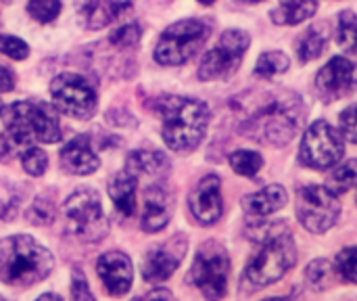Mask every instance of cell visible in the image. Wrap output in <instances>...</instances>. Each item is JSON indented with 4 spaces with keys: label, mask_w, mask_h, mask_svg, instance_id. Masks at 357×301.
<instances>
[{
    "label": "cell",
    "mask_w": 357,
    "mask_h": 301,
    "mask_svg": "<svg viewBox=\"0 0 357 301\" xmlns=\"http://www.w3.org/2000/svg\"><path fill=\"white\" fill-rule=\"evenodd\" d=\"M303 122L301 98L291 90L261 92L257 103L247 111L241 132L257 142L284 147L295 138Z\"/></svg>",
    "instance_id": "obj_1"
},
{
    "label": "cell",
    "mask_w": 357,
    "mask_h": 301,
    "mask_svg": "<svg viewBox=\"0 0 357 301\" xmlns=\"http://www.w3.org/2000/svg\"><path fill=\"white\" fill-rule=\"evenodd\" d=\"M163 140L176 153H188L201 145L209 124V109L203 101L188 96H163L157 103Z\"/></svg>",
    "instance_id": "obj_2"
},
{
    "label": "cell",
    "mask_w": 357,
    "mask_h": 301,
    "mask_svg": "<svg viewBox=\"0 0 357 301\" xmlns=\"http://www.w3.org/2000/svg\"><path fill=\"white\" fill-rule=\"evenodd\" d=\"M54 268V258L46 247L27 235H13L0 241V281L27 287L44 281Z\"/></svg>",
    "instance_id": "obj_3"
},
{
    "label": "cell",
    "mask_w": 357,
    "mask_h": 301,
    "mask_svg": "<svg viewBox=\"0 0 357 301\" xmlns=\"http://www.w3.org/2000/svg\"><path fill=\"white\" fill-rule=\"evenodd\" d=\"M2 119L6 134L13 145L33 147V142H59L61 128L52 113L29 101H17L2 109Z\"/></svg>",
    "instance_id": "obj_4"
},
{
    "label": "cell",
    "mask_w": 357,
    "mask_h": 301,
    "mask_svg": "<svg viewBox=\"0 0 357 301\" xmlns=\"http://www.w3.org/2000/svg\"><path fill=\"white\" fill-rule=\"evenodd\" d=\"M295 258V241L287 226H280L261 241V251H257L247 264L243 281L253 289L268 287L280 281L289 272V268H293Z\"/></svg>",
    "instance_id": "obj_5"
},
{
    "label": "cell",
    "mask_w": 357,
    "mask_h": 301,
    "mask_svg": "<svg viewBox=\"0 0 357 301\" xmlns=\"http://www.w3.org/2000/svg\"><path fill=\"white\" fill-rule=\"evenodd\" d=\"M207 38H209V27L203 21L199 19L176 21L161 34L155 46V61L165 67L182 65L203 48Z\"/></svg>",
    "instance_id": "obj_6"
},
{
    "label": "cell",
    "mask_w": 357,
    "mask_h": 301,
    "mask_svg": "<svg viewBox=\"0 0 357 301\" xmlns=\"http://www.w3.org/2000/svg\"><path fill=\"white\" fill-rule=\"evenodd\" d=\"M63 212L67 230L84 243H96L109 233V222L100 205V195L92 189L75 191L65 201Z\"/></svg>",
    "instance_id": "obj_7"
},
{
    "label": "cell",
    "mask_w": 357,
    "mask_h": 301,
    "mask_svg": "<svg viewBox=\"0 0 357 301\" xmlns=\"http://www.w3.org/2000/svg\"><path fill=\"white\" fill-rule=\"evenodd\" d=\"M228 274H230V260L226 249L215 241L201 245L188 279L205 295V300L220 301L226 295Z\"/></svg>",
    "instance_id": "obj_8"
},
{
    "label": "cell",
    "mask_w": 357,
    "mask_h": 301,
    "mask_svg": "<svg viewBox=\"0 0 357 301\" xmlns=\"http://www.w3.org/2000/svg\"><path fill=\"white\" fill-rule=\"evenodd\" d=\"M341 214V203L337 195L318 184H307L297 195V218L314 235H322L335 226Z\"/></svg>",
    "instance_id": "obj_9"
},
{
    "label": "cell",
    "mask_w": 357,
    "mask_h": 301,
    "mask_svg": "<svg viewBox=\"0 0 357 301\" xmlns=\"http://www.w3.org/2000/svg\"><path fill=\"white\" fill-rule=\"evenodd\" d=\"M249 44H251V38H249L247 31H243V29H226L222 34L220 42L215 44V48H211L203 57L201 67H199V78L203 82L228 78L241 65Z\"/></svg>",
    "instance_id": "obj_10"
},
{
    "label": "cell",
    "mask_w": 357,
    "mask_h": 301,
    "mask_svg": "<svg viewBox=\"0 0 357 301\" xmlns=\"http://www.w3.org/2000/svg\"><path fill=\"white\" fill-rule=\"evenodd\" d=\"M343 138L341 134L324 119H318L310 126L303 136L299 157L303 166L314 170H326L337 166L343 159Z\"/></svg>",
    "instance_id": "obj_11"
},
{
    "label": "cell",
    "mask_w": 357,
    "mask_h": 301,
    "mask_svg": "<svg viewBox=\"0 0 357 301\" xmlns=\"http://www.w3.org/2000/svg\"><path fill=\"white\" fill-rule=\"evenodd\" d=\"M50 96L54 105L75 119H90L96 111L94 88L75 73H61L50 82Z\"/></svg>",
    "instance_id": "obj_12"
},
{
    "label": "cell",
    "mask_w": 357,
    "mask_h": 301,
    "mask_svg": "<svg viewBox=\"0 0 357 301\" xmlns=\"http://www.w3.org/2000/svg\"><path fill=\"white\" fill-rule=\"evenodd\" d=\"M186 237L176 235L174 239L153 247L142 264V277L146 283H163L167 281L176 268L182 264L184 256H186Z\"/></svg>",
    "instance_id": "obj_13"
},
{
    "label": "cell",
    "mask_w": 357,
    "mask_h": 301,
    "mask_svg": "<svg viewBox=\"0 0 357 301\" xmlns=\"http://www.w3.org/2000/svg\"><path fill=\"white\" fill-rule=\"evenodd\" d=\"M98 279L102 281L105 289L113 298H121L130 291L134 281V268L130 258L123 251H107L96 262Z\"/></svg>",
    "instance_id": "obj_14"
},
{
    "label": "cell",
    "mask_w": 357,
    "mask_h": 301,
    "mask_svg": "<svg viewBox=\"0 0 357 301\" xmlns=\"http://www.w3.org/2000/svg\"><path fill=\"white\" fill-rule=\"evenodd\" d=\"M190 212L197 218L199 224L211 226L215 224L222 214H224V203H222V193H220V178L218 176H205L190 193L188 199Z\"/></svg>",
    "instance_id": "obj_15"
},
{
    "label": "cell",
    "mask_w": 357,
    "mask_h": 301,
    "mask_svg": "<svg viewBox=\"0 0 357 301\" xmlns=\"http://www.w3.org/2000/svg\"><path fill=\"white\" fill-rule=\"evenodd\" d=\"M356 82V65L345 57H333L316 78V88L328 103L347 94Z\"/></svg>",
    "instance_id": "obj_16"
},
{
    "label": "cell",
    "mask_w": 357,
    "mask_h": 301,
    "mask_svg": "<svg viewBox=\"0 0 357 301\" xmlns=\"http://www.w3.org/2000/svg\"><path fill=\"white\" fill-rule=\"evenodd\" d=\"M174 212L172 195L163 186H151L144 193V210L140 218V226L144 233H159L167 226Z\"/></svg>",
    "instance_id": "obj_17"
},
{
    "label": "cell",
    "mask_w": 357,
    "mask_h": 301,
    "mask_svg": "<svg viewBox=\"0 0 357 301\" xmlns=\"http://www.w3.org/2000/svg\"><path fill=\"white\" fill-rule=\"evenodd\" d=\"M61 166L65 172L75 176H90L98 170L100 159L90 147L88 136H75L71 138L63 151H61Z\"/></svg>",
    "instance_id": "obj_18"
},
{
    "label": "cell",
    "mask_w": 357,
    "mask_h": 301,
    "mask_svg": "<svg viewBox=\"0 0 357 301\" xmlns=\"http://www.w3.org/2000/svg\"><path fill=\"white\" fill-rule=\"evenodd\" d=\"M126 172H130L136 178H161L169 172V159L157 149H138L130 153L126 161Z\"/></svg>",
    "instance_id": "obj_19"
},
{
    "label": "cell",
    "mask_w": 357,
    "mask_h": 301,
    "mask_svg": "<svg viewBox=\"0 0 357 301\" xmlns=\"http://www.w3.org/2000/svg\"><path fill=\"white\" fill-rule=\"evenodd\" d=\"M289 197H287V191L280 186V184H270L249 197L243 199V207L249 216H270V214H276L278 210H282L287 205Z\"/></svg>",
    "instance_id": "obj_20"
},
{
    "label": "cell",
    "mask_w": 357,
    "mask_h": 301,
    "mask_svg": "<svg viewBox=\"0 0 357 301\" xmlns=\"http://www.w3.org/2000/svg\"><path fill=\"white\" fill-rule=\"evenodd\" d=\"M136 184L138 178L130 172H119L109 180V197L121 218H130L136 212Z\"/></svg>",
    "instance_id": "obj_21"
},
{
    "label": "cell",
    "mask_w": 357,
    "mask_h": 301,
    "mask_svg": "<svg viewBox=\"0 0 357 301\" xmlns=\"http://www.w3.org/2000/svg\"><path fill=\"white\" fill-rule=\"evenodd\" d=\"M318 8L316 0H280L272 10V21L278 25H299Z\"/></svg>",
    "instance_id": "obj_22"
},
{
    "label": "cell",
    "mask_w": 357,
    "mask_h": 301,
    "mask_svg": "<svg viewBox=\"0 0 357 301\" xmlns=\"http://www.w3.org/2000/svg\"><path fill=\"white\" fill-rule=\"evenodd\" d=\"M326 42H328V23H314L310 29H305L297 40V54L301 63H310L318 59L324 52Z\"/></svg>",
    "instance_id": "obj_23"
},
{
    "label": "cell",
    "mask_w": 357,
    "mask_h": 301,
    "mask_svg": "<svg viewBox=\"0 0 357 301\" xmlns=\"http://www.w3.org/2000/svg\"><path fill=\"white\" fill-rule=\"evenodd\" d=\"M75 10L88 29H102L113 21L107 0H75Z\"/></svg>",
    "instance_id": "obj_24"
},
{
    "label": "cell",
    "mask_w": 357,
    "mask_h": 301,
    "mask_svg": "<svg viewBox=\"0 0 357 301\" xmlns=\"http://www.w3.org/2000/svg\"><path fill=\"white\" fill-rule=\"evenodd\" d=\"M291 61L284 52L280 50H268L264 52L259 59H257V65H255V75L259 78H274V75H280L289 69Z\"/></svg>",
    "instance_id": "obj_25"
},
{
    "label": "cell",
    "mask_w": 357,
    "mask_h": 301,
    "mask_svg": "<svg viewBox=\"0 0 357 301\" xmlns=\"http://www.w3.org/2000/svg\"><path fill=\"white\" fill-rule=\"evenodd\" d=\"M230 166H232V170H234L236 174H241V176H255V174L261 170L264 159H261V155L255 153V151H245V149H241V151H234V153L230 155Z\"/></svg>",
    "instance_id": "obj_26"
},
{
    "label": "cell",
    "mask_w": 357,
    "mask_h": 301,
    "mask_svg": "<svg viewBox=\"0 0 357 301\" xmlns=\"http://www.w3.org/2000/svg\"><path fill=\"white\" fill-rule=\"evenodd\" d=\"M337 40L345 50L357 54V15H354L351 10H345L339 15Z\"/></svg>",
    "instance_id": "obj_27"
},
{
    "label": "cell",
    "mask_w": 357,
    "mask_h": 301,
    "mask_svg": "<svg viewBox=\"0 0 357 301\" xmlns=\"http://www.w3.org/2000/svg\"><path fill=\"white\" fill-rule=\"evenodd\" d=\"M54 220V203L48 195H40L27 210V222L36 226H48Z\"/></svg>",
    "instance_id": "obj_28"
},
{
    "label": "cell",
    "mask_w": 357,
    "mask_h": 301,
    "mask_svg": "<svg viewBox=\"0 0 357 301\" xmlns=\"http://www.w3.org/2000/svg\"><path fill=\"white\" fill-rule=\"evenodd\" d=\"M19 159H21V166H23V170L29 174V176H42L44 172H46V168H48V157H46V153L40 149V147H27L21 155H19Z\"/></svg>",
    "instance_id": "obj_29"
},
{
    "label": "cell",
    "mask_w": 357,
    "mask_h": 301,
    "mask_svg": "<svg viewBox=\"0 0 357 301\" xmlns=\"http://www.w3.org/2000/svg\"><path fill=\"white\" fill-rule=\"evenodd\" d=\"M27 13L40 23H50V21H54L59 17L61 2L59 0H29L27 2Z\"/></svg>",
    "instance_id": "obj_30"
},
{
    "label": "cell",
    "mask_w": 357,
    "mask_h": 301,
    "mask_svg": "<svg viewBox=\"0 0 357 301\" xmlns=\"http://www.w3.org/2000/svg\"><path fill=\"white\" fill-rule=\"evenodd\" d=\"M140 36H142L140 27H138L136 23H128V25L117 27V29L109 36V42H111L113 46H117V48H134V46H138Z\"/></svg>",
    "instance_id": "obj_31"
},
{
    "label": "cell",
    "mask_w": 357,
    "mask_h": 301,
    "mask_svg": "<svg viewBox=\"0 0 357 301\" xmlns=\"http://www.w3.org/2000/svg\"><path fill=\"white\" fill-rule=\"evenodd\" d=\"M337 272H339L345 281L356 283L357 285V247L343 249V251L337 256Z\"/></svg>",
    "instance_id": "obj_32"
},
{
    "label": "cell",
    "mask_w": 357,
    "mask_h": 301,
    "mask_svg": "<svg viewBox=\"0 0 357 301\" xmlns=\"http://www.w3.org/2000/svg\"><path fill=\"white\" fill-rule=\"evenodd\" d=\"M333 180L337 184V191H349L357 182V159H349V161L341 163L335 170Z\"/></svg>",
    "instance_id": "obj_33"
},
{
    "label": "cell",
    "mask_w": 357,
    "mask_h": 301,
    "mask_svg": "<svg viewBox=\"0 0 357 301\" xmlns=\"http://www.w3.org/2000/svg\"><path fill=\"white\" fill-rule=\"evenodd\" d=\"M0 52L6 54L8 59L23 61V59H27V54H29V46H27L21 38H15V36H0Z\"/></svg>",
    "instance_id": "obj_34"
},
{
    "label": "cell",
    "mask_w": 357,
    "mask_h": 301,
    "mask_svg": "<svg viewBox=\"0 0 357 301\" xmlns=\"http://www.w3.org/2000/svg\"><path fill=\"white\" fill-rule=\"evenodd\" d=\"M339 124H341V132H343V136H345L349 142L357 145V105L347 107V109L341 113Z\"/></svg>",
    "instance_id": "obj_35"
},
{
    "label": "cell",
    "mask_w": 357,
    "mask_h": 301,
    "mask_svg": "<svg viewBox=\"0 0 357 301\" xmlns=\"http://www.w3.org/2000/svg\"><path fill=\"white\" fill-rule=\"evenodd\" d=\"M71 301H94L90 287L86 283V277L82 274L79 268H73L71 274Z\"/></svg>",
    "instance_id": "obj_36"
},
{
    "label": "cell",
    "mask_w": 357,
    "mask_h": 301,
    "mask_svg": "<svg viewBox=\"0 0 357 301\" xmlns=\"http://www.w3.org/2000/svg\"><path fill=\"white\" fill-rule=\"evenodd\" d=\"M305 277H307V281H310V285L314 289H322L326 285V281H328V264L324 260H318V262L310 264Z\"/></svg>",
    "instance_id": "obj_37"
},
{
    "label": "cell",
    "mask_w": 357,
    "mask_h": 301,
    "mask_svg": "<svg viewBox=\"0 0 357 301\" xmlns=\"http://www.w3.org/2000/svg\"><path fill=\"white\" fill-rule=\"evenodd\" d=\"M2 109H4V105L0 103V161H8L13 157V142H10V138L6 134V128H4Z\"/></svg>",
    "instance_id": "obj_38"
},
{
    "label": "cell",
    "mask_w": 357,
    "mask_h": 301,
    "mask_svg": "<svg viewBox=\"0 0 357 301\" xmlns=\"http://www.w3.org/2000/svg\"><path fill=\"white\" fill-rule=\"evenodd\" d=\"M107 6H109L113 19H119L134 6V0H107Z\"/></svg>",
    "instance_id": "obj_39"
},
{
    "label": "cell",
    "mask_w": 357,
    "mask_h": 301,
    "mask_svg": "<svg viewBox=\"0 0 357 301\" xmlns=\"http://www.w3.org/2000/svg\"><path fill=\"white\" fill-rule=\"evenodd\" d=\"M132 301H176V298L167 289H155V291H151L146 295H140V298H136V300Z\"/></svg>",
    "instance_id": "obj_40"
},
{
    "label": "cell",
    "mask_w": 357,
    "mask_h": 301,
    "mask_svg": "<svg viewBox=\"0 0 357 301\" xmlns=\"http://www.w3.org/2000/svg\"><path fill=\"white\" fill-rule=\"evenodd\" d=\"M13 88H15V73L8 67L0 65V92H8Z\"/></svg>",
    "instance_id": "obj_41"
},
{
    "label": "cell",
    "mask_w": 357,
    "mask_h": 301,
    "mask_svg": "<svg viewBox=\"0 0 357 301\" xmlns=\"http://www.w3.org/2000/svg\"><path fill=\"white\" fill-rule=\"evenodd\" d=\"M38 301H63L59 295H54V293H44V295H40Z\"/></svg>",
    "instance_id": "obj_42"
},
{
    "label": "cell",
    "mask_w": 357,
    "mask_h": 301,
    "mask_svg": "<svg viewBox=\"0 0 357 301\" xmlns=\"http://www.w3.org/2000/svg\"><path fill=\"white\" fill-rule=\"evenodd\" d=\"M264 301H293V300H289V298H272V300H264Z\"/></svg>",
    "instance_id": "obj_43"
},
{
    "label": "cell",
    "mask_w": 357,
    "mask_h": 301,
    "mask_svg": "<svg viewBox=\"0 0 357 301\" xmlns=\"http://www.w3.org/2000/svg\"><path fill=\"white\" fill-rule=\"evenodd\" d=\"M199 2H201V4H213L215 0H199Z\"/></svg>",
    "instance_id": "obj_44"
},
{
    "label": "cell",
    "mask_w": 357,
    "mask_h": 301,
    "mask_svg": "<svg viewBox=\"0 0 357 301\" xmlns=\"http://www.w3.org/2000/svg\"><path fill=\"white\" fill-rule=\"evenodd\" d=\"M243 2H264V0H243Z\"/></svg>",
    "instance_id": "obj_45"
},
{
    "label": "cell",
    "mask_w": 357,
    "mask_h": 301,
    "mask_svg": "<svg viewBox=\"0 0 357 301\" xmlns=\"http://www.w3.org/2000/svg\"><path fill=\"white\" fill-rule=\"evenodd\" d=\"M0 2H2V4H8V2H10V0H0Z\"/></svg>",
    "instance_id": "obj_46"
},
{
    "label": "cell",
    "mask_w": 357,
    "mask_h": 301,
    "mask_svg": "<svg viewBox=\"0 0 357 301\" xmlns=\"http://www.w3.org/2000/svg\"><path fill=\"white\" fill-rule=\"evenodd\" d=\"M0 301H6V300H4V298H2V295H0Z\"/></svg>",
    "instance_id": "obj_47"
}]
</instances>
